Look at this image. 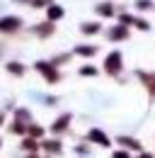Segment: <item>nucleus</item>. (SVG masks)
Listing matches in <instances>:
<instances>
[{
	"instance_id": "30",
	"label": "nucleus",
	"mask_w": 155,
	"mask_h": 158,
	"mask_svg": "<svg viewBox=\"0 0 155 158\" xmlns=\"http://www.w3.org/2000/svg\"><path fill=\"white\" fill-rule=\"evenodd\" d=\"M5 51H7V44H2V41H0V59L5 56Z\"/></svg>"
},
{
	"instance_id": "24",
	"label": "nucleus",
	"mask_w": 155,
	"mask_h": 158,
	"mask_svg": "<svg viewBox=\"0 0 155 158\" xmlns=\"http://www.w3.org/2000/svg\"><path fill=\"white\" fill-rule=\"evenodd\" d=\"M19 5H27L29 10H46L49 5H51V0H15Z\"/></svg>"
},
{
	"instance_id": "33",
	"label": "nucleus",
	"mask_w": 155,
	"mask_h": 158,
	"mask_svg": "<svg viewBox=\"0 0 155 158\" xmlns=\"http://www.w3.org/2000/svg\"><path fill=\"white\" fill-rule=\"evenodd\" d=\"M41 158H51V156H41Z\"/></svg>"
},
{
	"instance_id": "17",
	"label": "nucleus",
	"mask_w": 155,
	"mask_h": 158,
	"mask_svg": "<svg viewBox=\"0 0 155 158\" xmlns=\"http://www.w3.org/2000/svg\"><path fill=\"white\" fill-rule=\"evenodd\" d=\"M27 127L29 124H24V122H19V119H10L7 122V134L10 136H27Z\"/></svg>"
},
{
	"instance_id": "20",
	"label": "nucleus",
	"mask_w": 155,
	"mask_h": 158,
	"mask_svg": "<svg viewBox=\"0 0 155 158\" xmlns=\"http://www.w3.org/2000/svg\"><path fill=\"white\" fill-rule=\"evenodd\" d=\"M12 119H19V122H24V124H32V122H34L29 107H15V110H12Z\"/></svg>"
},
{
	"instance_id": "1",
	"label": "nucleus",
	"mask_w": 155,
	"mask_h": 158,
	"mask_svg": "<svg viewBox=\"0 0 155 158\" xmlns=\"http://www.w3.org/2000/svg\"><path fill=\"white\" fill-rule=\"evenodd\" d=\"M32 68H34L39 76L44 78V83H46V85H58V83L63 80V73H61V68H56L51 61L39 59V61H34V63H32Z\"/></svg>"
},
{
	"instance_id": "27",
	"label": "nucleus",
	"mask_w": 155,
	"mask_h": 158,
	"mask_svg": "<svg viewBox=\"0 0 155 158\" xmlns=\"http://www.w3.org/2000/svg\"><path fill=\"white\" fill-rule=\"evenodd\" d=\"M109 158H133V153H129V151H124V148H114Z\"/></svg>"
},
{
	"instance_id": "16",
	"label": "nucleus",
	"mask_w": 155,
	"mask_h": 158,
	"mask_svg": "<svg viewBox=\"0 0 155 158\" xmlns=\"http://www.w3.org/2000/svg\"><path fill=\"white\" fill-rule=\"evenodd\" d=\"M19 151L22 153H41V141L32 136H22L19 139Z\"/></svg>"
},
{
	"instance_id": "19",
	"label": "nucleus",
	"mask_w": 155,
	"mask_h": 158,
	"mask_svg": "<svg viewBox=\"0 0 155 158\" xmlns=\"http://www.w3.org/2000/svg\"><path fill=\"white\" fill-rule=\"evenodd\" d=\"M136 22V12H129V10H119L116 12V24H121V27H133Z\"/></svg>"
},
{
	"instance_id": "2",
	"label": "nucleus",
	"mask_w": 155,
	"mask_h": 158,
	"mask_svg": "<svg viewBox=\"0 0 155 158\" xmlns=\"http://www.w3.org/2000/svg\"><path fill=\"white\" fill-rule=\"evenodd\" d=\"M102 71L109 76V78H121V73H124V54L119 51V49H112L104 61H102Z\"/></svg>"
},
{
	"instance_id": "34",
	"label": "nucleus",
	"mask_w": 155,
	"mask_h": 158,
	"mask_svg": "<svg viewBox=\"0 0 155 158\" xmlns=\"http://www.w3.org/2000/svg\"><path fill=\"white\" fill-rule=\"evenodd\" d=\"M75 158H78V156H75Z\"/></svg>"
},
{
	"instance_id": "12",
	"label": "nucleus",
	"mask_w": 155,
	"mask_h": 158,
	"mask_svg": "<svg viewBox=\"0 0 155 158\" xmlns=\"http://www.w3.org/2000/svg\"><path fill=\"white\" fill-rule=\"evenodd\" d=\"M32 34H34V37H37V39H51V37H54V34H56V24H54V22H37V24H32Z\"/></svg>"
},
{
	"instance_id": "5",
	"label": "nucleus",
	"mask_w": 155,
	"mask_h": 158,
	"mask_svg": "<svg viewBox=\"0 0 155 158\" xmlns=\"http://www.w3.org/2000/svg\"><path fill=\"white\" fill-rule=\"evenodd\" d=\"M119 10H126V7L114 5L112 0H102V2H97V5H95V17L99 22H102V20H116V12H119Z\"/></svg>"
},
{
	"instance_id": "21",
	"label": "nucleus",
	"mask_w": 155,
	"mask_h": 158,
	"mask_svg": "<svg viewBox=\"0 0 155 158\" xmlns=\"http://www.w3.org/2000/svg\"><path fill=\"white\" fill-rule=\"evenodd\" d=\"M27 136L37 139V141L46 139V127H41V124H37V122H32V124L27 127Z\"/></svg>"
},
{
	"instance_id": "26",
	"label": "nucleus",
	"mask_w": 155,
	"mask_h": 158,
	"mask_svg": "<svg viewBox=\"0 0 155 158\" xmlns=\"http://www.w3.org/2000/svg\"><path fill=\"white\" fill-rule=\"evenodd\" d=\"M133 27L138 29V32H150V20H145V17H141V15H136V22H133Z\"/></svg>"
},
{
	"instance_id": "28",
	"label": "nucleus",
	"mask_w": 155,
	"mask_h": 158,
	"mask_svg": "<svg viewBox=\"0 0 155 158\" xmlns=\"http://www.w3.org/2000/svg\"><path fill=\"white\" fill-rule=\"evenodd\" d=\"M0 127H7V110H0Z\"/></svg>"
},
{
	"instance_id": "7",
	"label": "nucleus",
	"mask_w": 155,
	"mask_h": 158,
	"mask_svg": "<svg viewBox=\"0 0 155 158\" xmlns=\"http://www.w3.org/2000/svg\"><path fill=\"white\" fill-rule=\"evenodd\" d=\"M41 153H44V156H51V158L63 156V139H61V136L41 139Z\"/></svg>"
},
{
	"instance_id": "11",
	"label": "nucleus",
	"mask_w": 155,
	"mask_h": 158,
	"mask_svg": "<svg viewBox=\"0 0 155 158\" xmlns=\"http://www.w3.org/2000/svg\"><path fill=\"white\" fill-rule=\"evenodd\" d=\"M99 51H102V46L95 44V41H85V44H75L73 46V56H80V59H95Z\"/></svg>"
},
{
	"instance_id": "3",
	"label": "nucleus",
	"mask_w": 155,
	"mask_h": 158,
	"mask_svg": "<svg viewBox=\"0 0 155 158\" xmlns=\"http://www.w3.org/2000/svg\"><path fill=\"white\" fill-rule=\"evenodd\" d=\"M22 29H24V20L19 15H0V34L12 37V34H19Z\"/></svg>"
},
{
	"instance_id": "29",
	"label": "nucleus",
	"mask_w": 155,
	"mask_h": 158,
	"mask_svg": "<svg viewBox=\"0 0 155 158\" xmlns=\"http://www.w3.org/2000/svg\"><path fill=\"white\" fill-rule=\"evenodd\" d=\"M136 158H155V153H150V151H141V153H136Z\"/></svg>"
},
{
	"instance_id": "10",
	"label": "nucleus",
	"mask_w": 155,
	"mask_h": 158,
	"mask_svg": "<svg viewBox=\"0 0 155 158\" xmlns=\"http://www.w3.org/2000/svg\"><path fill=\"white\" fill-rule=\"evenodd\" d=\"M133 78L141 80V85L145 88L150 102H155V71H133Z\"/></svg>"
},
{
	"instance_id": "23",
	"label": "nucleus",
	"mask_w": 155,
	"mask_h": 158,
	"mask_svg": "<svg viewBox=\"0 0 155 158\" xmlns=\"http://www.w3.org/2000/svg\"><path fill=\"white\" fill-rule=\"evenodd\" d=\"M131 7L136 12H155V0H133Z\"/></svg>"
},
{
	"instance_id": "18",
	"label": "nucleus",
	"mask_w": 155,
	"mask_h": 158,
	"mask_svg": "<svg viewBox=\"0 0 155 158\" xmlns=\"http://www.w3.org/2000/svg\"><path fill=\"white\" fill-rule=\"evenodd\" d=\"M102 73V68L95 66V63H82V66H78V76L80 78H97Z\"/></svg>"
},
{
	"instance_id": "9",
	"label": "nucleus",
	"mask_w": 155,
	"mask_h": 158,
	"mask_svg": "<svg viewBox=\"0 0 155 158\" xmlns=\"http://www.w3.org/2000/svg\"><path fill=\"white\" fill-rule=\"evenodd\" d=\"M104 37H107L109 44H121V41H129L131 29L129 27H121V24H112V27L104 29Z\"/></svg>"
},
{
	"instance_id": "32",
	"label": "nucleus",
	"mask_w": 155,
	"mask_h": 158,
	"mask_svg": "<svg viewBox=\"0 0 155 158\" xmlns=\"http://www.w3.org/2000/svg\"><path fill=\"white\" fill-rule=\"evenodd\" d=\"M0 151H2V136H0Z\"/></svg>"
},
{
	"instance_id": "14",
	"label": "nucleus",
	"mask_w": 155,
	"mask_h": 158,
	"mask_svg": "<svg viewBox=\"0 0 155 158\" xmlns=\"http://www.w3.org/2000/svg\"><path fill=\"white\" fill-rule=\"evenodd\" d=\"M80 34L82 37H97V34H102L104 32V24L99 20H85V22H80Z\"/></svg>"
},
{
	"instance_id": "4",
	"label": "nucleus",
	"mask_w": 155,
	"mask_h": 158,
	"mask_svg": "<svg viewBox=\"0 0 155 158\" xmlns=\"http://www.w3.org/2000/svg\"><path fill=\"white\" fill-rule=\"evenodd\" d=\"M85 141H87L90 146H99V148H112V146H114L112 136H109L104 129H99V127H90L87 134H85Z\"/></svg>"
},
{
	"instance_id": "22",
	"label": "nucleus",
	"mask_w": 155,
	"mask_h": 158,
	"mask_svg": "<svg viewBox=\"0 0 155 158\" xmlns=\"http://www.w3.org/2000/svg\"><path fill=\"white\" fill-rule=\"evenodd\" d=\"M49 61H51L56 68H61V66H68V63L73 61V51H61V54H56V56H51Z\"/></svg>"
},
{
	"instance_id": "31",
	"label": "nucleus",
	"mask_w": 155,
	"mask_h": 158,
	"mask_svg": "<svg viewBox=\"0 0 155 158\" xmlns=\"http://www.w3.org/2000/svg\"><path fill=\"white\" fill-rule=\"evenodd\" d=\"M22 158H41V153H24Z\"/></svg>"
},
{
	"instance_id": "15",
	"label": "nucleus",
	"mask_w": 155,
	"mask_h": 158,
	"mask_svg": "<svg viewBox=\"0 0 155 158\" xmlns=\"http://www.w3.org/2000/svg\"><path fill=\"white\" fill-rule=\"evenodd\" d=\"M44 12H46V22H54V24H58V22L66 17V7H63L61 2H54V0H51V5H49Z\"/></svg>"
},
{
	"instance_id": "13",
	"label": "nucleus",
	"mask_w": 155,
	"mask_h": 158,
	"mask_svg": "<svg viewBox=\"0 0 155 158\" xmlns=\"http://www.w3.org/2000/svg\"><path fill=\"white\" fill-rule=\"evenodd\" d=\"M5 73L7 76H12V78H24L27 76V63H22V61H17V59H10V61H5Z\"/></svg>"
},
{
	"instance_id": "25",
	"label": "nucleus",
	"mask_w": 155,
	"mask_h": 158,
	"mask_svg": "<svg viewBox=\"0 0 155 158\" xmlns=\"http://www.w3.org/2000/svg\"><path fill=\"white\" fill-rule=\"evenodd\" d=\"M90 151H92V146H90L87 141H80V143L73 146V153H75L78 158H87V156H90Z\"/></svg>"
},
{
	"instance_id": "8",
	"label": "nucleus",
	"mask_w": 155,
	"mask_h": 158,
	"mask_svg": "<svg viewBox=\"0 0 155 158\" xmlns=\"http://www.w3.org/2000/svg\"><path fill=\"white\" fill-rule=\"evenodd\" d=\"M114 143H116V148H124V151H129V153H141V151H145L143 143H141V139L129 136V134H119Z\"/></svg>"
},
{
	"instance_id": "6",
	"label": "nucleus",
	"mask_w": 155,
	"mask_h": 158,
	"mask_svg": "<svg viewBox=\"0 0 155 158\" xmlns=\"http://www.w3.org/2000/svg\"><path fill=\"white\" fill-rule=\"evenodd\" d=\"M70 127H73V114H70V112H61V114L51 122L49 131H51L54 136H63V134L70 131Z\"/></svg>"
}]
</instances>
